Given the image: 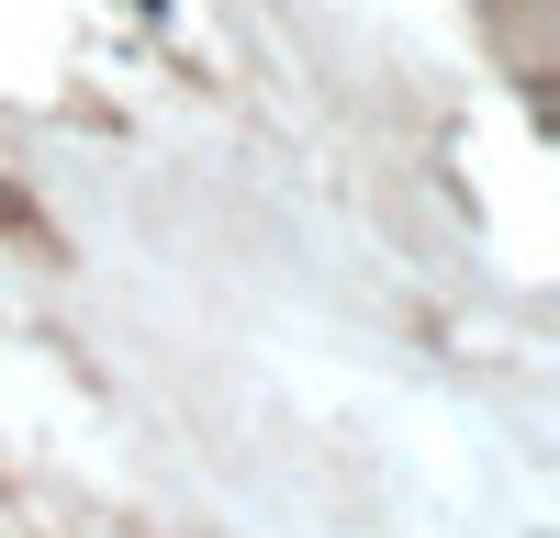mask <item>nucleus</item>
I'll use <instances>...</instances> for the list:
<instances>
[]
</instances>
